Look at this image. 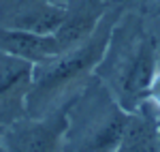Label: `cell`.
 Wrapping results in <instances>:
<instances>
[{"label":"cell","mask_w":160,"mask_h":152,"mask_svg":"<svg viewBox=\"0 0 160 152\" xmlns=\"http://www.w3.org/2000/svg\"><path fill=\"white\" fill-rule=\"evenodd\" d=\"M56 2H66V0H56Z\"/></svg>","instance_id":"obj_14"},{"label":"cell","mask_w":160,"mask_h":152,"mask_svg":"<svg viewBox=\"0 0 160 152\" xmlns=\"http://www.w3.org/2000/svg\"><path fill=\"white\" fill-rule=\"evenodd\" d=\"M128 122V112L96 77L68 107L62 152H115Z\"/></svg>","instance_id":"obj_3"},{"label":"cell","mask_w":160,"mask_h":152,"mask_svg":"<svg viewBox=\"0 0 160 152\" xmlns=\"http://www.w3.org/2000/svg\"><path fill=\"white\" fill-rule=\"evenodd\" d=\"M115 152H160L158 112L149 101L128 114L122 141Z\"/></svg>","instance_id":"obj_9"},{"label":"cell","mask_w":160,"mask_h":152,"mask_svg":"<svg viewBox=\"0 0 160 152\" xmlns=\"http://www.w3.org/2000/svg\"><path fill=\"white\" fill-rule=\"evenodd\" d=\"M64 17V2L56 0H2L0 28L53 34Z\"/></svg>","instance_id":"obj_6"},{"label":"cell","mask_w":160,"mask_h":152,"mask_svg":"<svg viewBox=\"0 0 160 152\" xmlns=\"http://www.w3.org/2000/svg\"><path fill=\"white\" fill-rule=\"evenodd\" d=\"M158 144H160V116H158Z\"/></svg>","instance_id":"obj_12"},{"label":"cell","mask_w":160,"mask_h":152,"mask_svg":"<svg viewBox=\"0 0 160 152\" xmlns=\"http://www.w3.org/2000/svg\"><path fill=\"white\" fill-rule=\"evenodd\" d=\"M68 122V107L43 118L24 116L2 131L4 152H62V139Z\"/></svg>","instance_id":"obj_4"},{"label":"cell","mask_w":160,"mask_h":152,"mask_svg":"<svg viewBox=\"0 0 160 152\" xmlns=\"http://www.w3.org/2000/svg\"><path fill=\"white\" fill-rule=\"evenodd\" d=\"M158 73V39L148 26V17L122 11L113 24L109 43L94 77L128 114L148 101V90Z\"/></svg>","instance_id":"obj_1"},{"label":"cell","mask_w":160,"mask_h":152,"mask_svg":"<svg viewBox=\"0 0 160 152\" xmlns=\"http://www.w3.org/2000/svg\"><path fill=\"white\" fill-rule=\"evenodd\" d=\"M113 7H120L122 11H135L141 15H160V0H111Z\"/></svg>","instance_id":"obj_10"},{"label":"cell","mask_w":160,"mask_h":152,"mask_svg":"<svg viewBox=\"0 0 160 152\" xmlns=\"http://www.w3.org/2000/svg\"><path fill=\"white\" fill-rule=\"evenodd\" d=\"M148 101L156 107V112L160 116V71L154 75L152 84H149V90H148Z\"/></svg>","instance_id":"obj_11"},{"label":"cell","mask_w":160,"mask_h":152,"mask_svg":"<svg viewBox=\"0 0 160 152\" xmlns=\"http://www.w3.org/2000/svg\"><path fill=\"white\" fill-rule=\"evenodd\" d=\"M120 13V7H111L88 41L34 66L32 86L26 99V116L43 118L73 105V101L94 77Z\"/></svg>","instance_id":"obj_2"},{"label":"cell","mask_w":160,"mask_h":152,"mask_svg":"<svg viewBox=\"0 0 160 152\" xmlns=\"http://www.w3.org/2000/svg\"><path fill=\"white\" fill-rule=\"evenodd\" d=\"M34 64L0 51V128L26 116V99L32 86Z\"/></svg>","instance_id":"obj_5"},{"label":"cell","mask_w":160,"mask_h":152,"mask_svg":"<svg viewBox=\"0 0 160 152\" xmlns=\"http://www.w3.org/2000/svg\"><path fill=\"white\" fill-rule=\"evenodd\" d=\"M2 131H4V128H0V135H2ZM0 152H4L2 150V144H0Z\"/></svg>","instance_id":"obj_13"},{"label":"cell","mask_w":160,"mask_h":152,"mask_svg":"<svg viewBox=\"0 0 160 152\" xmlns=\"http://www.w3.org/2000/svg\"><path fill=\"white\" fill-rule=\"evenodd\" d=\"M111 7V0H66L62 24L53 32L60 54L88 41Z\"/></svg>","instance_id":"obj_7"},{"label":"cell","mask_w":160,"mask_h":152,"mask_svg":"<svg viewBox=\"0 0 160 152\" xmlns=\"http://www.w3.org/2000/svg\"><path fill=\"white\" fill-rule=\"evenodd\" d=\"M0 51L28 60L37 66V64H43L51 58H56L60 54V47H58V41L53 34L0 28Z\"/></svg>","instance_id":"obj_8"},{"label":"cell","mask_w":160,"mask_h":152,"mask_svg":"<svg viewBox=\"0 0 160 152\" xmlns=\"http://www.w3.org/2000/svg\"><path fill=\"white\" fill-rule=\"evenodd\" d=\"M0 4H2V0H0Z\"/></svg>","instance_id":"obj_15"}]
</instances>
